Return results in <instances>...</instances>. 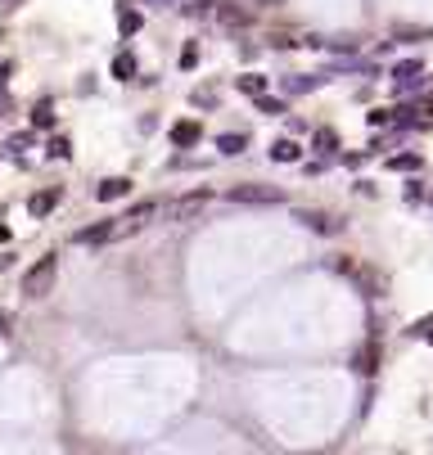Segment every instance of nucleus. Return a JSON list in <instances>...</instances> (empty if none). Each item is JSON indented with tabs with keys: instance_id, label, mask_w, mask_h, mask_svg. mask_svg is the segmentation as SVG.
<instances>
[{
	"instance_id": "obj_1",
	"label": "nucleus",
	"mask_w": 433,
	"mask_h": 455,
	"mask_svg": "<svg viewBox=\"0 0 433 455\" xmlns=\"http://www.w3.org/2000/svg\"><path fill=\"white\" fill-rule=\"evenodd\" d=\"M158 212H163L158 203H135L131 212H122V217H113V221H100V226L77 230V243H118V239L135 235L140 226H150V217H158Z\"/></svg>"
},
{
	"instance_id": "obj_2",
	"label": "nucleus",
	"mask_w": 433,
	"mask_h": 455,
	"mask_svg": "<svg viewBox=\"0 0 433 455\" xmlns=\"http://www.w3.org/2000/svg\"><path fill=\"white\" fill-rule=\"evenodd\" d=\"M55 280H59V257L50 253V257H41V262L23 275V293H28V298H45V293L55 289Z\"/></svg>"
},
{
	"instance_id": "obj_3",
	"label": "nucleus",
	"mask_w": 433,
	"mask_h": 455,
	"mask_svg": "<svg viewBox=\"0 0 433 455\" xmlns=\"http://www.w3.org/2000/svg\"><path fill=\"white\" fill-rule=\"evenodd\" d=\"M226 199L230 203H284V190H276V185H235Z\"/></svg>"
},
{
	"instance_id": "obj_4",
	"label": "nucleus",
	"mask_w": 433,
	"mask_h": 455,
	"mask_svg": "<svg viewBox=\"0 0 433 455\" xmlns=\"http://www.w3.org/2000/svg\"><path fill=\"white\" fill-rule=\"evenodd\" d=\"M203 203H208L203 190H199V194H185V199H176V203L163 207V217H171V221H190L194 212H203Z\"/></svg>"
},
{
	"instance_id": "obj_5",
	"label": "nucleus",
	"mask_w": 433,
	"mask_h": 455,
	"mask_svg": "<svg viewBox=\"0 0 433 455\" xmlns=\"http://www.w3.org/2000/svg\"><path fill=\"white\" fill-rule=\"evenodd\" d=\"M127 194H131V180L127 176H108V180H100L95 199H100V203H118V199H127Z\"/></svg>"
},
{
	"instance_id": "obj_6",
	"label": "nucleus",
	"mask_w": 433,
	"mask_h": 455,
	"mask_svg": "<svg viewBox=\"0 0 433 455\" xmlns=\"http://www.w3.org/2000/svg\"><path fill=\"white\" fill-rule=\"evenodd\" d=\"M199 140H203V127H199V122L185 117V122L171 127V144H176V149H190V144H199Z\"/></svg>"
},
{
	"instance_id": "obj_7",
	"label": "nucleus",
	"mask_w": 433,
	"mask_h": 455,
	"mask_svg": "<svg viewBox=\"0 0 433 455\" xmlns=\"http://www.w3.org/2000/svg\"><path fill=\"white\" fill-rule=\"evenodd\" d=\"M298 221H303V226H312V230H320V235H339V221H334L330 212H316V207H312V212H307V207H303V212H298Z\"/></svg>"
},
{
	"instance_id": "obj_8",
	"label": "nucleus",
	"mask_w": 433,
	"mask_h": 455,
	"mask_svg": "<svg viewBox=\"0 0 433 455\" xmlns=\"http://www.w3.org/2000/svg\"><path fill=\"white\" fill-rule=\"evenodd\" d=\"M420 72H424V64L420 59H406V64L393 68V81H398V91H411V86L420 81Z\"/></svg>"
},
{
	"instance_id": "obj_9",
	"label": "nucleus",
	"mask_w": 433,
	"mask_h": 455,
	"mask_svg": "<svg viewBox=\"0 0 433 455\" xmlns=\"http://www.w3.org/2000/svg\"><path fill=\"white\" fill-rule=\"evenodd\" d=\"M55 203H59V190H41V194H32V199H28V212L32 217H45Z\"/></svg>"
},
{
	"instance_id": "obj_10",
	"label": "nucleus",
	"mask_w": 433,
	"mask_h": 455,
	"mask_svg": "<svg viewBox=\"0 0 433 455\" xmlns=\"http://www.w3.org/2000/svg\"><path fill=\"white\" fill-rule=\"evenodd\" d=\"M235 86H240L244 95H253V100H257V95H266V77H257V72H244V77H235Z\"/></svg>"
},
{
	"instance_id": "obj_11",
	"label": "nucleus",
	"mask_w": 433,
	"mask_h": 455,
	"mask_svg": "<svg viewBox=\"0 0 433 455\" xmlns=\"http://www.w3.org/2000/svg\"><path fill=\"white\" fill-rule=\"evenodd\" d=\"M271 158H276V163H298V144H293V140H276V144H271Z\"/></svg>"
},
{
	"instance_id": "obj_12",
	"label": "nucleus",
	"mask_w": 433,
	"mask_h": 455,
	"mask_svg": "<svg viewBox=\"0 0 433 455\" xmlns=\"http://www.w3.org/2000/svg\"><path fill=\"white\" fill-rule=\"evenodd\" d=\"M312 144H316V154H334V149H339V135H334L330 127H320V131L312 135Z\"/></svg>"
},
{
	"instance_id": "obj_13",
	"label": "nucleus",
	"mask_w": 433,
	"mask_h": 455,
	"mask_svg": "<svg viewBox=\"0 0 433 455\" xmlns=\"http://www.w3.org/2000/svg\"><path fill=\"white\" fill-rule=\"evenodd\" d=\"M217 149L235 158V154H244V149H249V135H221V140H217Z\"/></svg>"
},
{
	"instance_id": "obj_14",
	"label": "nucleus",
	"mask_w": 433,
	"mask_h": 455,
	"mask_svg": "<svg viewBox=\"0 0 433 455\" xmlns=\"http://www.w3.org/2000/svg\"><path fill=\"white\" fill-rule=\"evenodd\" d=\"M356 370H361V374H375V370H379V347H375V342L356 356Z\"/></svg>"
},
{
	"instance_id": "obj_15",
	"label": "nucleus",
	"mask_w": 433,
	"mask_h": 455,
	"mask_svg": "<svg viewBox=\"0 0 433 455\" xmlns=\"http://www.w3.org/2000/svg\"><path fill=\"white\" fill-rule=\"evenodd\" d=\"M113 77H118V81H131V77H135V59H131V54H118V59H113Z\"/></svg>"
},
{
	"instance_id": "obj_16",
	"label": "nucleus",
	"mask_w": 433,
	"mask_h": 455,
	"mask_svg": "<svg viewBox=\"0 0 433 455\" xmlns=\"http://www.w3.org/2000/svg\"><path fill=\"white\" fill-rule=\"evenodd\" d=\"M32 127H41V131L55 127V108H50V104H36V108H32Z\"/></svg>"
},
{
	"instance_id": "obj_17",
	"label": "nucleus",
	"mask_w": 433,
	"mask_h": 455,
	"mask_svg": "<svg viewBox=\"0 0 433 455\" xmlns=\"http://www.w3.org/2000/svg\"><path fill=\"white\" fill-rule=\"evenodd\" d=\"M388 167L393 171H420V154H398V158H388Z\"/></svg>"
},
{
	"instance_id": "obj_18",
	"label": "nucleus",
	"mask_w": 433,
	"mask_h": 455,
	"mask_svg": "<svg viewBox=\"0 0 433 455\" xmlns=\"http://www.w3.org/2000/svg\"><path fill=\"white\" fill-rule=\"evenodd\" d=\"M118 28H122V36L140 32V14H135V9H122V14H118Z\"/></svg>"
},
{
	"instance_id": "obj_19",
	"label": "nucleus",
	"mask_w": 433,
	"mask_h": 455,
	"mask_svg": "<svg viewBox=\"0 0 433 455\" xmlns=\"http://www.w3.org/2000/svg\"><path fill=\"white\" fill-rule=\"evenodd\" d=\"M257 113H266V117H280V113H284V104H280V100H271V95H257Z\"/></svg>"
},
{
	"instance_id": "obj_20",
	"label": "nucleus",
	"mask_w": 433,
	"mask_h": 455,
	"mask_svg": "<svg viewBox=\"0 0 433 455\" xmlns=\"http://www.w3.org/2000/svg\"><path fill=\"white\" fill-rule=\"evenodd\" d=\"M316 86H320V77H289V81H284V91L298 95V91H316Z\"/></svg>"
},
{
	"instance_id": "obj_21",
	"label": "nucleus",
	"mask_w": 433,
	"mask_h": 455,
	"mask_svg": "<svg viewBox=\"0 0 433 455\" xmlns=\"http://www.w3.org/2000/svg\"><path fill=\"white\" fill-rule=\"evenodd\" d=\"M366 122H370V127H388L393 113H388V108H375V113H366Z\"/></svg>"
},
{
	"instance_id": "obj_22",
	"label": "nucleus",
	"mask_w": 433,
	"mask_h": 455,
	"mask_svg": "<svg viewBox=\"0 0 433 455\" xmlns=\"http://www.w3.org/2000/svg\"><path fill=\"white\" fill-rule=\"evenodd\" d=\"M72 149H68V140H64V135H55V140H50V158H68Z\"/></svg>"
},
{
	"instance_id": "obj_23",
	"label": "nucleus",
	"mask_w": 433,
	"mask_h": 455,
	"mask_svg": "<svg viewBox=\"0 0 433 455\" xmlns=\"http://www.w3.org/2000/svg\"><path fill=\"white\" fill-rule=\"evenodd\" d=\"M221 23H226V28H240V23H244V9H221Z\"/></svg>"
},
{
	"instance_id": "obj_24",
	"label": "nucleus",
	"mask_w": 433,
	"mask_h": 455,
	"mask_svg": "<svg viewBox=\"0 0 433 455\" xmlns=\"http://www.w3.org/2000/svg\"><path fill=\"white\" fill-rule=\"evenodd\" d=\"M181 64H185V68L199 64V45H185V50H181Z\"/></svg>"
},
{
	"instance_id": "obj_25",
	"label": "nucleus",
	"mask_w": 433,
	"mask_h": 455,
	"mask_svg": "<svg viewBox=\"0 0 433 455\" xmlns=\"http://www.w3.org/2000/svg\"><path fill=\"white\" fill-rule=\"evenodd\" d=\"M420 113H429V117H433V95H429V100H424V104H420Z\"/></svg>"
},
{
	"instance_id": "obj_26",
	"label": "nucleus",
	"mask_w": 433,
	"mask_h": 455,
	"mask_svg": "<svg viewBox=\"0 0 433 455\" xmlns=\"http://www.w3.org/2000/svg\"><path fill=\"white\" fill-rule=\"evenodd\" d=\"M5 325H9V316H5V311H0V334H5Z\"/></svg>"
},
{
	"instance_id": "obj_27",
	"label": "nucleus",
	"mask_w": 433,
	"mask_h": 455,
	"mask_svg": "<svg viewBox=\"0 0 433 455\" xmlns=\"http://www.w3.org/2000/svg\"><path fill=\"white\" fill-rule=\"evenodd\" d=\"M429 342H433V325H429Z\"/></svg>"
},
{
	"instance_id": "obj_28",
	"label": "nucleus",
	"mask_w": 433,
	"mask_h": 455,
	"mask_svg": "<svg viewBox=\"0 0 433 455\" xmlns=\"http://www.w3.org/2000/svg\"><path fill=\"white\" fill-rule=\"evenodd\" d=\"M163 5H171V0H163Z\"/></svg>"
}]
</instances>
